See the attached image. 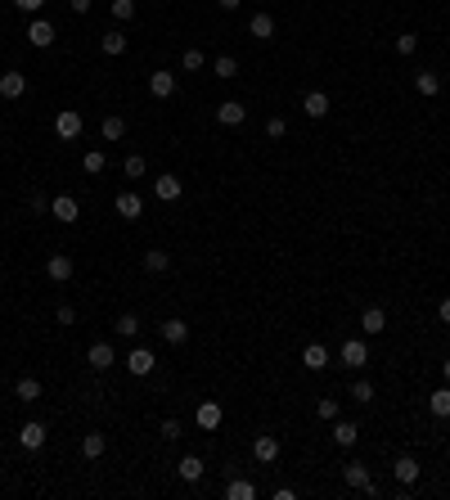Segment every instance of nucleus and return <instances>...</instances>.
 I'll return each instance as SVG.
<instances>
[{
    "mask_svg": "<svg viewBox=\"0 0 450 500\" xmlns=\"http://www.w3.org/2000/svg\"><path fill=\"white\" fill-rule=\"evenodd\" d=\"M158 334H162V338L171 343V347H180V343H189V325H185V320H176V315H171V320H162V325H158Z\"/></svg>",
    "mask_w": 450,
    "mask_h": 500,
    "instance_id": "obj_17",
    "label": "nucleus"
},
{
    "mask_svg": "<svg viewBox=\"0 0 450 500\" xmlns=\"http://www.w3.org/2000/svg\"><path fill=\"white\" fill-rule=\"evenodd\" d=\"M99 136H104V140H122V136H127V118H118V113H109V118L99 122Z\"/></svg>",
    "mask_w": 450,
    "mask_h": 500,
    "instance_id": "obj_28",
    "label": "nucleus"
},
{
    "mask_svg": "<svg viewBox=\"0 0 450 500\" xmlns=\"http://www.w3.org/2000/svg\"><path fill=\"white\" fill-rule=\"evenodd\" d=\"M18 442H23L27 451H41L45 446V424H41V419H27V424L18 428Z\"/></svg>",
    "mask_w": 450,
    "mask_h": 500,
    "instance_id": "obj_14",
    "label": "nucleus"
},
{
    "mask_svg": "<svg viewBox=\"0 0 450 500\" xmlns=\"http://www.w3.org/2000/svg\"><path fill=\"white\" fill-rule=\"evenodd\" d=\"M180 189H185V185H180V176H171V171H162V176L153 180V194H158L162 203H176V198H180Z\"/></svg>",
    "mask_w": 450,
    "mask_h": 500,
    "instance_id": "obj_9",
    "label": "nucleus"
},
{
    "mask_svg": "<svg viewBox=\"0 0 450 500\" xmlns=\"http://www.w3.org/2000/svg\"><path fill=\"white\" fill-rule=\"evenodd\" d=\"M50 217H54V221H63V226H72V221L81 217V203H77L72 194H59V198L50 203Z\"/></svg>",
    "mask_w": 450,
    "mask_h": 500,
    "instance_id": "obj_6",
    "label": "nucleus"
},
{
    "mask_svg": "<svg viewBox=\"0 0 450 500\" xmlns=\"http://www.w3.org/2000/svg\"><path fill=\"white\" fill-rule=\"evenodd\" d=\"M176 474H180V478H185V483H189V487H194V483H198V478H203V474H207V464H203V460H198V455H185V460H180V464H176Z\"/></svg>",
    "mask_w": 450,
    "mask_h": 500,
    "instance_id": "obj_21",
    "label": "nucleus"
},
{
    "mask_svg": "<svg viewBox=\"0 0 450 500\" xmlns=\"http://www.w3.org/2000/svg\"><path fill=\"white\" fill-rule=\"evenodd\" d=\"M158 432H162V442H176L185 428H180V419H162V424H158Z\"/></svg>",
    "mask_w": 450,
    "mask_h": 500,
    "instance_id": "obj_42",
    "label": "nucleus"
},
{
    "mask_svg": "<svg viewBox=\"0 0 450 500\" xmlns=\"http://www.w3.org/2000/svg\"><path fill=\"white\" fill-rule=\"evenodd\" d=\"M329 109H333V104H329V95H324V91H311V95L302 100V113H306V118H315V122L329 118Z\"/></svg>",
    "mask_w": 450,
    "mask_h": 500,
    "instance_id": "obj_15",
    "label": "nucleus"
},
{
    "mask_svg": "<svg viewBox=\"0 0 450 500\" xmlns=\"http://www.w3.org/2000/svg\"><path fill=\"white\" fill-rule=\"evenodd\" d=\"M338 397H320V401H315V415H320V419H338Z\"/></svg>",
    "mask_w": 450,
    "mask_h": 500,
    "instance_id": "obj_40",
    "label": "nucleus"
},
{
    "mask_svg": "<svg viewBox=\"0 0 450 500\" xmlns=\"http://www.w3.org/2000/svg\"><path fill=\"white\" fill-rule=\"evenodd\" d=\"M225 500H257V487L243 483V478H234V483H225Z\"/></svg>",
    "mask_w": 450,
    "mask_h": 500,
    "instance_id": "obj_32",
    "label": "nucleus"
},
{
    "mask_svg": "<svg viewBox=\"0 0 450 500\" xmlns=\"http://www.w3.org/2000/svg\"><path fill=\"white\" fill-rule=\"evenodd\" d=\"M23 95H27L23 72H0V100H23Z\"/></svg>",
    "mask_w": 450,
    "mask_h": 500,
    "instance_id": "obj_8",
    "label": "nucleus"
},
{
    "mask_svg": "<svg viewBox=\"0 0 450 500\" xmlns=\"http://www.w3.org/2000/svg\"><path fill=\"white\" fill-rule=\"evenodd\" d=\"M360 329H365L369 338L383 334V329H387V311H383V306H365V311H360Z\"/></svg>",
    "mask_w": 450,
    "mask_h": 500,
    "instance_id": "obj_16",
    "label": "nucleus"
},
{
    "mask_svg": "<svg viewBox=\"0 0 450 500\" xmlns=\"http://www.w3.org/2000/svg\"><path fill=\"white\" fill-rule=\"evenodd\" d=\"M248 118V109L239 100H225V104H216V122H221V127H239V122Z\"/></svg>",
    "mask_w": 450,
    "mask_h": 500,
    "instance_id": "obj_18",
    "label": "nucleus"
},
{
    "mask_svg": "<svg viewBox=\"0 0 450 500\" xmlns=\"http://www.w3.org/2000/svg\"><path fill=\"white\" fill-rule=\"evenodd\" d=\"M194 419H198V428H207V432H212V428H221V406H216V401H203Z\"/></svg>",
    "mask_w": 450,
    "mask_h": 500,
    "instance_id": "obj_25",
    "label": "nucleus"
},
{
    "mask_svg": "<svg viewBox=\"0 0 450 500\" xmlns=\"http://www.w3.org/2000/svg\"><path fill=\"white\" fill-rule=\"evenodd\" d=\"M266 136H271V140H284V136H289V122H284V118H271V122H266Z\"/></svg>",
    "mask_w": 450,
    "mask_h": 500,
    "instance_id": "obj_43",
    "label": "nucleus"
},
{
    "mask_svg": "<svg viewBox=\"0 0 450 500\" xmlns=\"http://www.w3.org/2000/svg\"><path fill=\"white\" fill-rule=\"evenodd\" d=\"M54 320H59V325H72V320H77V306H68V302H63L59 311H54Z\"/></svg>",
    "mask_w": 450,
    "mask_h": 500,
    "instance_id": "obj_44",
    "label": "nucleus"
},
{
    "mask_svg": "<svg viewBox=\"0 0 450 500\" xmlns=\"http://www.w3.org/2000/svg\"><path fill=\"white\" fill-rule=\"evenodd\" d=\"M99 50L113 54V59H118V54H127V36H122V27H113V32L99 36Z\"/></svg>",
    "mask_w": 450,
    "mask_h": 500,
    "instance_id": "obj_23",
    "label": "nucleus"
},
{
    "mask_svg": "<svg viewBox=\"0 0 450 500\" xmlns=\"http://www.w3.org/2000/svg\"><path fill=\"white\" fill-rule=\"evenodd\" d=\"M442 374H446V383H450V357H446V361H442Z\"/></svg>",
    "mask_w": 450,
    "mask_h": 500,
    "instance_id": "obj_49",
    "label": "nucleus"
},
{
    "mask_svg": "<svg viewBox=\"0 0 450 500\" xmlns=\"http://www.w3.org/2000/svg\"><path fill=\"white\" fill-rule=\"evenodd\" d=\"M428 410H433L437 419H450V383H446V388H437L433 397H428Z\"/></svg>",
    "mask_w": 450,
    "mask_h": 500,
    "instance_id": "obj_27",
    "label": "nucleus"
},
{
    "mask_svg": "<svg viewBox=\"0 0 450 500\" xmlns=\"http://www.w3.org/2000/svg\"><path fill=\"white\" fill-rule=\"evenodd\" d=\"M149 95L153 100H171L176 95V72H149Z\"/></svg>",
    "mask_w": 450,
    "mask_h": 500,
    "instance_id": "obj_11",
    "label": "nucleus"
},
{
    "mask_svg": "<svg viewBox=\"0 0 450 500\" xmlns=\"http://www.w3.org/2000/svg\"><path fill=\"white\" fill-rule=\"evenodd\" d=\"M216 5H221V9H225V14H234V9H239V5H243V0H216Z\"/></svg>",
    "mask_w": 450,
    "mask_h": 500,
    "instance_id": "obj_48",
    "label": "nucleus"
},
{
    "mask_svg": "<svg viewBox=\"0 0 450 500\" xmlns=\"http://www.w3.org/2000/svg\"><path fill=\"white\" fill-rule=\"evenodd\" d=\"M104 446H109V442H104V432H86V437H81V455H86V460H99Z\"/></svg>",
    "mask_w": 450,
    "mask_h": 500,
    "instance_id": "obj_31",
    "label": "nucleus"
},
{
    "mask_svg": "<svg viewBox=\"0 0 450 500\" xmlns=\"http://www.w3.org/2000/svg\"><path fill=\"white\" fill-rule=\"evenodd\" d=\"M81 167H86V176H99V171L109 167V158H104V149H86V153H81Z\"/></svg>",
    "mask_w": 450,
    "mask_h": 500,
    "instance_id": "obj_30",
    "label": "nucleus"
},
{
    "mask_svg": "<svg viewBox=\"0 0 450 500\" xmlns=\"http://www.w3.org/2000/svg\"><path fill=\"white\" fill-rule=\"evenodd\" d=\"M140 212H145V198H140V194H131V189H127V194H118V217L136 221Z\"/></svg>",
    "mask_w": 450,
    "mask_h": 500,
    "instance_id": "obj_22",
    "label": "nucleus"
},
{
    "mask_svg": "<svg viewBox=\"0 0 450 500\" xmlns=\"http://www.w3.org/2000/svg\"><path fill=\"white\" fill-rule=\"evenodd\" d=\"M248 32H252L257 41H271V36H275V18L271 14H252V18H248Z\"/></svg>",
    "mask_w": 450,
    "mask_h": 500,
    "instance_id": "obj_24",
    "label": "nucleus"
},
{
    "mask_svg": "<svg viewBox=\"0 0 450 500\" xmlns=\"http://www.w3.org/2000/svg\"><path fill=\"white\" fill-rule=\"evenodd\" d=\"M14 397L23 401V406H36V401H41V379H32V374H27V379H18V383H14Z\"/></svg>",
    "mask_w": 450,
    "mask_h": 500,
    "instance_id": "obj_19",
    "label": "nucleus"
},
{
    "mask_svg": "<svg viewBox=\"0 0 450 500\" xmlns=\"http://www.w3.org/2000/svg\"><path fill=\"white\" fill-rule=\"evenodd\" d=\"M329 347H324V343H306V347H302V365H306V370H315V374H320V370H329Z\"/></svg>",
    "mask_w": 450,
    "mask_h": 500,
    "instance_id": "obj_7",
    "label": "nucleus"
},
{
    "mask_svg": "<svg viewBox=\"0 0 450 500\" xmlns=\"http://www.w3.org/2000/svg\"><path fill=\"white\" fill-rule=\"evenodd\" d=\"M18 9H23V14H36V9H45V0H14Z\"/></svg>",
    "mask_w": 450,
    "mask_h": 500,
    "instance_id": "obj_45",
    "label": "nucleus"
},
{
    "mask_svg": "<svg viewBox=\"0 0 450 500\" xmlns=\"http://www.w3.org/2000/svg\"><path fill=\"white\" fill-rule=\"evenodd\" d=\"M127 370L136 374V379H145V374H153V352H149V347H136V352L127 357Z\"/></svg>",
    "mask_w": 450,
    "mask_h": 500,
    "instance_id": "obj_20",
    "label": "nucleus"
},
{
    "mask_svg": "<svg viewBox=\"0 0 450 500\" xmlns=\"http://www.w3.org/2000/svg\"><path fill=\"white\" fill-rule=\"evenodd\" d=\"M415 91L419 95H442V77H437V72H419L415 77Z\"/></svg>",
    "mask_w": 450,
    "mask_h": 500,
    "instance_id": "obj_33",
    "label": "nucleus"
},
{
    "mask_svg": "<svg viewBox=\"0 0 450 500\" xmlns=\"http://www.w3.org/2000/svg\"><path fill=\"white\" fill-rule=\"evenodd\" d=\"M90 5H95V0H68L72 14H90Z\"/></svg>",
    "mask_w": 450,
    "mask_h": 500,
    "instance_id": "obj_46",
    "label": "nucleus"
},
{
    "mask_svg": "<svg viewBox=\"0 0 450 500\" xmlns=\"http://www.w3.org/2000/svg\"><path fill=\"white\" fill-rule=\"evenodd\" d=\"M351 397H356L360 406H369V401H374V383H369V379H356V383H351Z\"/></svg>",
    "mask_w": 450,
    "mask_h": 500,
    "instance_id": "obj_38",
    "label": "nucleus"
},
{
    "mask_svg": "<svg viewBox=\"0 0 450 500\" xmlns=\"http://www.w3.org/2000/svg\"><path fill=\"white\" fill-rule=\"evenodd\" d=\"M338 357H342L347 370H365V365H369V343H365V338H347Z\"/></svg>",
    "mask_w": 450,
    "mask_h": 500,
    "instance_id": "obj_2",
    "label": "nucleus"
},
{
    "mask_svg": "<svg viewBox=\"0 0 450 500\" xmlns=\"http://www.w3.org/2000/svg\"><path fill=\"white\" fill-rule=\"evenodd\" d=\"M180 68H185V72H198V68H207V54H203V50H194V45H189V50L180 54Z\"/></svg>",
    "mask_w": 450,
    "mask_h": 500,
    "instance_id": "obj_34",
    "label": "nucleus"
},
{
    "mask_svg": "<svg viewBox=\"0 0 450 500\" xmlns=\"http://www.w3.org/2000/svg\"><path fill=\"white\" fill-rule=\"evenodd\" d=\"M167 266H171V253H162V248H149V253H145V271L149 275H162Z\"/></svg>",
    "mask_w": 450,
    "mask_h": 500,
    "instance_id": "obj_29",
    "label": "nucleus"
},
{
    "mask_svg": "<svg viewBox=\"0 0 450 500\" xmlns=\"http://www.w3.org/2000/svg\"><path fill=\"white\" fill-rule=\"evenodd\" d=\"M342 478H347V487H356V492H369V496L378 492L369 464H360V460H347V464H342Z\"/></svg>",
    "mask_w": 450,
    "mask_h": 500,
    "instance_id": "obj_1",
    "label": "nucleus"
},
{
    "mask_svg": "<svg viewBox=\"0 0 450 500\" xmlns=\"http://www.w3.org/2000/svg\"><path fill=\"white\" fill-rule=\"evenodd\" d=\"M45 275H50L54 284L72 280V257H68V253H54V257H45Z\"/></svg>",
    "mask_w": 450,
    "mask_h": 500,
    "instance_id": "obj_10",
    "label": "nucleus"
},
{
    "mask_svg": "<svg viewBox=\"0 0 450 500\" xmlns=\"http://www.w3.org/2000/svg\"><path fill=\"white\" fill-rule=\"evenodd\" d=\"M109 9H113L118 23H131V18H136V0H109Z\"/></svg>",
    "mask_w": 450,
    "mask_h": 500,
    "instance_id": "obj_36",
    "label": "nucleus"
},
{
    "mask_svg": "<svg viewBox=\"0 0 450 500\" xmlns=\"http://www.w3.org/2000/svg\"><path fill=\"white\" fill-rule=\"evenodd\" d=\"M392 45H396V54L405 59V54H415V50H419V36H415V32H401V36H396Z\"/></svg>",
    "mask_w": 450,
    "mask_h": 500,
    "instance_id": "obj_41",
    "label": "nucleus"
},
{
    "mask_svg": "<svg viewBox=\"0 0 450 500\" xmlns=\"http://www.w3.org/2000/svg\"><path fill=\"white\" fill-rule=\"evenodd\" d=\"M437 315H442V325H450V297H442V306H437Z\"/></svg>",
    "mask_w": 450,
    "mask_h": 500,
    "instance_id": "obj_47",
    "label": "nucleus"
},
{
    "mask_svg": "<svg viewBox=\"0 0 450 500\" xmlns=\"http://www.w3.org/2000/svg\"><path fill=\"white\" fill-rule=\"evenodd\" d=\"M145 158H140V153H131V158L127 162H122V176H127V180H140V176H145Z\"/></svg>",
    "mask_w": 450,
    "mask_h": 500,
    "instance_id": "obj_37",
    "label": "nucleus"
},
{
    "mask_svg": "<svg viewBox=\"0 0 450 500\" xmlns=\"http://www.w3.org/2000/svg\"><path fill=\"white\" fill-rule=\"evenodd\" d=\"M118 334H122V338H136V334H140V315H118Z\"/></svg>",
    "mask_w": 450,
    "mask_h": 500,
    "instance_id": "obj_39",
    "label": "nucleus"
},
{
    "mask_svg": "<svg viewBox=\"0 0 450 500\" xmlns=\"http://www.w3.org/2000/svg\"><path fill=\"white\" fill-rule=\"evenodd\" d=\"M212 72L221 77V81H230V77H239V59H234V54H221V59L212 63Z\"/></svg>",
    "mask_w": 450,
    "mask_h": 500,
    "instance_id": "obj_35",
    "label": "nucleus"
},
{
    "mask_svg": "<svg viewBox=\"0 0 450 500\" xmlns=\"http://www.w3.org/2000/svg\"><path fill=\"white\" fill-rule=\"evenodd\" d=\"M356 437H360V428L351 419H333V442L338 446H356Z\"/></svg>",
    "mask_w": 450,
    "mask_h": 500,
    "instance_id": "obj_26",
    "label": "nucleus"
},
{
    "mask_svg": "<svg viewBox=\"0 0 450 500\" xmlns=\"http://www.w3.org/2000/svg\"><path fill=\"white\" fill-rule=\"evenodd\" d=\"M27 41H32L36 50H50V45H54V23H50V18H32V27H27Z\"/></svg>",
    "mask_w": 450,
    "mask_h": 500,
    "instance_id": "obj_5",
    "label": "nucleus"
},
{
    "mask_svg": "<svg viewBox=\"0 0 450 500\" xmlns=\"http://www.w3.org/2000/svg\"><path fill=\"white\" fill-rule=\"evenodd\" d=\"M252 460L257 464H275V460H280V437H275V432H262V437L252 442Z\"/></svg>",
    "mask_w": 450,
    "mask_h": 500,
    "instance_id": "obj_3",
    "label": "nucleus"
},
{
    "mask_svg": "<svg viewBox=\"0 0 450 500\" xmlns=\"http://www.w3.org/2000/svg\"><path fill=\"white\" fill-rule=\"evenodd\" d=\"M113 361H118L113 343H90V352H86V365H90V370H109Z\"/></svg>",
    "mask_w": 450,
    "mask_h": 500,
    "instance_id": "obj_12",
    "label": "nucleus"
},
{
    "mask_svg": "<svg viewBox=\"0 0 450 500\" xmlns=\"http://www.w3.org/2000/svg\"><path fill=\"white\" fill-rule=\"evenodd\" d=\"M392 478H396L401 487H415L419 483V460L415 455H401L396 464H392Z\"/></svg>",
    "mask_w": 450,
    "mask_h": 500,
    "instance_id": "obj_13",
    "label": "nucleus"
},
{
    "mask_svg": "<svg viewBox=\"0 0 450 500\" xmlns=\"http://www.w3.org/2000/svg\"><path fill=\"white\" fill-rule=\"evenodd\" d=\"M54 136H59V140H77V136H81V113L63 109L59 118H54Z\"/></svg>",
    "mask_w": 450,
    "mask_h": 500,
    "instance_id": "obj_4",
    "label": "nucleus"
}]
</instances>
